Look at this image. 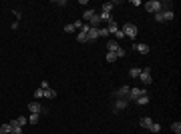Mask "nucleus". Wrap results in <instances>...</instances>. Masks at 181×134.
Listing matches in <instances>:
<instances>
[{
    "label": "nucleus",
    "instance_id": "nucleus-6",
    "mask_svg": "<svg viewBox=\"0 0 181 134\" xmlns=\"http://www.w3.org/2000/svg\"><path fill=\"white\" fill-rule=\"evenodd\" d=\"M107 48H109V52H113V54H117L121 50V46H119V42H117V40L115 38H111L109 42H107Z\"/></svg>",
    "mask_w": 181,
    "mask_h": 134
},
{
    "label": "nucleus",
    "instance_id": "nucleus-4",
    "mask_svg": "<svg viewBox=\"0 0 181 134\" xmlns=\"http://www.w3.org/2000/svg\"><path fill=\"white\" fill-rule=\"evenodd\" d=\"M139 78H141V82H143L145 86H149L153 82V76H151V70L149 68H145V70H141V74H139Z\"/></svg>",
    "mask_w": 181,
    "mask_h": 134
},
{
    "label": "nucleus",
    "instance_id": "nucleus-22",
    "mask_svg": "<svg viewBox=\"0 0 181 134\" xmlns=\"http://www.w3.org/2000/svg\"><path fill=\"white\" fill-rule=\"evenodd\" d=\"M93 14H95V10H87L85 14H83V20H87V22H89V20H90V16H93Z\"/></svg>",
    "mask_w": 181,
    "mask_h": 134
},
{
    "label": "nucleus",
    "instance_id": "nucleus-28",
    "mask_svg": "<svg viewBox=\"0 0 181 134\" xmlns=\"http://www.w3.org/2000/svg\"><path fill=\"white\" fill-rule=\"evenodd\" d=\"M65 32H75V26H72V24H67V26H65Z\"/></svg>",
    "mask_w": 181,
    "mask_h": 134
},
{
    "label": "nucleus",
    "instance_id": "nucleus-3",
    "mask_svg": "<svg viewBox=\"0 0 181 134\" xmlns=\"http://www.w3.org/2000/svg\"><path fill=\"white\" fill-rule=\"evenodd\" d=\"M145 94H147V90H145V88H131V90H129V100L135 102L139 96H145Z\"/></svg>",
    "mask_w": 181,
    "mask_h": 134
},
{
    "label": "nucleus",
    "instance_id": "nucleus-15",
    "mask_svg": "<svg viewBox=\"0 0 181 134\" xmlns=\"http://www.w3.org/2000/svg\"><path fill=\"white\" fill-rule=\"evenodd\" d=\"M10 124H12V132H10V134H22V126L16 124V120H12Z\"/></svg>",
    "mask_w": 181,
    "mask_h": 134
},
{
    "label": "nucleus",
    "instance_id": "nucleus-9",
    "mask_svg": "<svg viewBox=\"0 0 181 134\" xmlns=\"http://www.w3.org/2000/svg\"><path fill=\"white\" fill-rule=\"evenodd\" d=\"M87 38H89V42L90 40H97L99 38V28H90L89 32H87Z\"/></svg>",
    "mask_w": 181,
    "mask_h": 134
},
{
    "label": "nucleus",
    "instance_id": "nucleus-24",
    "mask_svg": "<svg viewBox=\"0 0 181 134\" xmlns=\"http://www.w3.org/2000/svg\"><path fill=\"white\" fill-rule=\"evenodd\" d=\"M34 98H44V92H42V88H36V90H34Z\"/></svg>",
    "mask_w": 181,
    "mask_h": 134
},
{
    "label": "nucleus",
    "instance_id": "nucleus-5",
    "mask_svg": "<svg viewBox=\"0 0 181 134\" xmlns=\"http://www.w3.org/2000/svg\"><path fill=\"white\" fill-rule=\"evenodd\" d=\"M127 104H129L127 98H117V100H115V104H113V110H115V112H121Z\"/></svg>",
    "mask_w": 181,
    "mask_h": 134
},
{
    "label": "nucleus",
    "instance_id": "nucleus-26",
    "mask_svg": "<svg viewBox=\"0 0 181 134\" xmlns=\"http://www.w3.org/2000/svg\"><path fill=\"white\" fill-rule=\"evenodd\" d=\"M115 60H117V54H113V52L107 54V62H115Z\"/></svg>",
    "mask_w": 181,
    "mask_h": 134
},
{
    "label": "nucleus",
    "instance_id": "nucleus-13",
    "mask_svg": "<svg viewBox=\"0 0 181 134\" xmlns=\"http://www.w3.org/2000/svg\"><path fill=\"white\" fill-rule=\"evenodd\" d=\"M135 104H139V106H145V104H149V96L145 94V96H139L137 100H135Z\"/></svg>",
    "mask_w": 181,
    "mask_h": 134
},
{
    "label": "nucleus",
    "instance_id": "nucleus-20",
    "mask_svg": "<svg viewBox=\"0 0 181 134\" xmlns=\"http://www.w3.org/2000/svg\"><path fill=\"white\" fill-rule=\"evenodd\" d=\"M149 130H151V132H153V134H157V132H161V126H159V124H157V122H153V124H151V126H149Z\"/></svg>",
    "mask_w": 181,
    "mask_h": 134
},
{
    "label": "nucleus",
    "instance_id": "nucleus-25",
    "mask_svg": "<svg viewBox=\"0 0 181 134\" xmlns=\"http://www.w3.org/2000/svg\"><path fill=\"white\" fill-rule=\"evenodd\" d=\"M26 122H28V118H24V116H18V118H16V124L18 126H24Z\"/></svg>",
    "mask_w": 181,
    "mask_h": 134
},
{
    "label": "nucleus",
    "instance_id": "nucleus-14",
    "mask_svg": "<svg viewBox=\"0 0 181 134\" xmlns=\"http://www.w3.org/2000/svg\"><path fill=\"white\" fill-rule=\"evenodd\" d=\"M139 124L143 126V128H149V126L153 124V120H151V118H147V116H143V118L139 120Z\"/></svg>",
    "mask_w": 181,
    "mask_h": 134
},
{
    "label": "nucleus",
    "instance_id": "nucleus-12",
    "mask_svg": "<svg viewBox=\"0 0 181 134\" xmlns=\"http://www.w3.org/2000/svg\"><path fill=\"white\" fill-rule=\"evenodd\" d=\"M44 98H57V90H53V88H44Z\"/></svg>",
    "mask_w": 181,
    "mask_h": 134
},
{
    "label": "nucleus",
    "instance_id": "nucleus-1",
    "mask_svg": "<svg viewBox=\"0 0 181 134\" xmlns=\"http://www.w3.org/2000/svg\"><path fill=\"white\" fill-rule=\"evenodd\" d=\"M121 32L125 34V38H129V40H135V38H137V32H139V28L135 26L133 22H127V24L123 26V28H121Z\"/></svg>",
    "mask_w": 181,
    "mask_h": 134
},
{
    "label": "nucleus",
    "instance_id": "nucleus-10",
    "mask_svg": "<svg viewBox=\"0 0 181 134\" xmlns=\"http://www.w3.org/2000/svg\"><path fill=\"white\" fill-rule=\"evenodd\" d=\"M107 30H109V34H115L117 30H119V26H117V22L109 20V22H107Z\"/></svg>",
    "mask_w": 181,
    "mask_h": 134
},
{
    "label": "nucleus",
    "instance_id": "nucleus-7",
    "mask_svg": "<svg viewBox=\"0 0 181 134\" xmlns=\"http://www.w3.org/2000/svg\"><path fill=\"white\" fill-rule=\"evenodd\" d=\"M129 90H131L129 86H121L119 90L115 92V96H117V98H127V100H129Z\"/></svg>",
    "mask_w": 181,
    "mask_h": 134
},
{
    "label": "nucleus",
    "instance_id": "nucleus-2",
    "mask_svg": "<svg viewBox=\"0 0 181 134\" xmlns=\"http://www.w3.org/2000/svg\"><path fill=\"white\" fill-rule=\"evenodd\" d=\"M163 4L159 2V0H149V2H145V10L147 12H151V14H157V12H161Z\"/></svg>",
    "mask_w": 181,
    "mask_h": 134
},
{
    "label": "nucleus",
    "instance_id": "nucleus-27",
    "mask_svg": "<svg viewBox=\"0 0 181 134\" xmlns=\"http://www.w3.org/2000/svg\"><path fill=\"white\" fill-rule=\"evenodd\" d=\"M99 36H109V30L107 28H99Z\"/></svg>",
    "mask_w": 181,
    "mask_h": 134
},
{
    "label": "nucleus",
    "instance_id": "nucleus-30",
    "mask_svg": "<svg viewBox=\"0 0 181 134\" xmlns=\"http://www.w3.org/2000/svg\"><path fill=\"white\" fill-rule=\"evenodd\" d=\"M72 26H75V30H76V28L81 30V26H83V22H81V20H76V22H72Z\"/></svg>",
    "mask_w": 181,
    "mask_h": 134
},
{
    "label": "nucleus",
    "instance_id": "nucleus-23",
    "mask_svg": "<svg viewBox=\"0 0 181 134\" xmlns=\"http://www.w3.org/2000/svg\"><path fill=\"white\" fill-rule=\"evenodd\" d=\"M76 40H79V42H89V38H87V34H85V32H79Z\"/></svg>",
    "mask_w": 181,
    "mask_h": 134
},
{
    "label": "nucleus",
    "instance_id": "nucleus-21",
    "mask_svg": "<svg viewBox=\"0 0 181 134\" xmlns=\"http://www.w3.org/2000/svg\"><path fill=\"white\" fill-rule=\"evenodd\" d=\"M171 130H173L175 134H181V122H173V124H171Z\"/></svg>",
    "mask_w": 181,
    "mask_h": 134
},
{
    "label": "nucleus",
    "instance_id": "nucleus-16",
    "mask_svg": "<svg viewBox=\"0 0 181 134\" xmlns=\"http://www.w3.org/2000/svg\"><path fill=\"white\" fill-rule=\"evenodd\" d=\"M111 10H113V2H105L101 12H103V14H111Z\"/></svg>",
    "mask_w": 181,
    "mask_h": 134
},
{
    "label": "nucleus",
    "instance_id": "nucleus-18",
    "mask_svg": "<svg viewBox=\"0 0 181 134\" xmlns=\"http://www.w3.org/2000/svg\"><path fill=\"white\" fill-rule=\"evenodd\" d=\"M0 130H2V134H10V132H12V124H10V122H6V124L0 126Z\"/></svg>",
    "mask_w": 181,
    "mask_h": 134
},
{
    "label": "nucleus",
    "instance_id": "nucleus-32",
    "mask_svg": "<svg viewBox=\"0 0 181 134\" xmlns=\"http://www.w3.org/2000/svg\"><path fill=\"white\" fill-rule=\"evenodd\" d=\"M0 134H2V130H0Z\"/></svg>",
    "mask_w": 181,
    "mask_h": 134
},
{
    "label": "nucleus",
    "instance_id": "nucleus-19",
    "mask_svg": "<svg viewBox=\"0 0 181 134\" xmlns=\"http://www.w3.org/2000/svg\"><path fill=\"white\" fill-rule=\"evenodd\" d=\"M129 74H131V78H139V74H141V68H131V70H129Z\"/></svg>",
    "mask_w": 181,
    "mask_h": 134
},
{
    "label": "nucleus",
    "instance_id": "nucleus-11",
    "mask_svg": "<svg viewBox=\"0 0 181 134\" xmlns=\"http://www.w3.org/2000/svg\"><path fill=\"white\" fill-rule=\"evenodd\" d=\"M135 50L141 52V54H147L149 52V46H147V44H135Z\"/></svg>",
    "mask_w": 181,
    "mask_h": 134
},
{
    "label": "nucleus",
    "instance_id": "nucleus-29",
    "mask_svg": "<svg viewBox=\"0 0 181 134\" xmlns=\"http://www.w3.org/2000/svg\"><path fill=\"white\" fill-rule=\"evenodd\" d=\"M115 38H125V34H123V32H121V28H119V30H117V32H115Z\"/></svg>",
    "mask_w": 181,
    "mask_h": 134
},
{
    "label": "nucleus",
    "instance_id": "nucleus-31",
    "mask_svg": "<svg viewBox=\"0 0 181 134\" xmlns=\"http://www.w3.org/2000/svg\"><path fill=\"white\" fill-rule=\"evenodd\" d=\"M125 54H127V52H125V50H123V48H121V50H119V52H117V58H121V56H125Z\"/></svg>",
    "mask_w": 181,
    "mask_h": 134
},
{
    "label": "nucleus",
    "instance_id": "nucleus-8",
    "mask_svg": "<svg viewBox=\"0 0 181 134\" xmlns=\"http://www.w3.org/2000/svg\"><path fill=\"white\" fill-rule=\"evenodd\" d=\"M28 108L30 112H36V114H42V106H40V102H28Z\"/></svg>",
    "mask_w": 181,
    "mask_h": 134
},
{
    "label": "nucleus",
    "instance_id": "nucleus-17",
    "mask_svg": "<svg viewBox=\"0 0 181 134\" xmlns=\"http://www.w3.org/2000/svg\"><path fill=\"white\" fill-rule=\"evenodd\" d=\"M38 120H40V114H36V112H30V116H28V122H30V124H36Z\"/></svg>",
    "mask_w": 181,
    "mask_h": 134
}]
</instances>
